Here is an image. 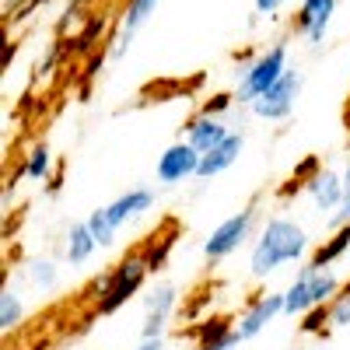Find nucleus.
<instances>
[{"mask_svg":"<svg viewBox=\"0 0 350 350\" xmlns=\"http://www.w3.org/2000/svg\"><path fill=\"white\" fill-rule=\"evenodd\" d=\"M312 249V239L308 231L295 221V217H270L267 224L259 228V235L252 242V252H249V273L256 280H267L273 277L277 270H284L287 262H301Z\"/></svg>","mask_w":350,"mask_h":350,"instance_id":"1","label":"nucleus"},{"mask_svg":"<svg viewBox=\"0 0 350 350\" xmlns=\"http://www.w3.org/2000/svg\"><path fill=\"white\" fill-rule=\"evenodd\" d=\"M151 270H148V259H144L140 249L126 252L109 273H102L92 284V298H95V312L98 315H116L120 308H126L140 291L148 284Z\"/></svg>","mask_w":350,"mask_h":350,"instance_id":"2","label":"nucleus"},{"mask_svg":"<svg viewBox=\"0 0 350 350\" xmlns=\"http://www.w3.org/2000/svg\"><path fill=\"white\" fill-rule=\"evenodd\" d=\"M340 291H343V280L333 270H312L308 262H305V267L295 273V280L284 287V315L301 319L312 308L329 305Z\"/></svg>","mask_w":350,"mask_h":350,"instance_id":"3","label":"nucleus"},{"mask_svg":"<svg viewBox=\"0 0 350 350\" xmlns=\"http://www.w3.org/2000/svg\"><path fill=\"white\" fill-rule=\"evenodd\" d=\"M291 70L287 64V42H277L270 49H262L259 56H252L249 64H242L239 74V88H235V102L239 105H252L256 98H262L270 88Z\"/></svg>","mask_w":350,"mask_h":350,"instance_id":"4","label":"nucleus"},{"mask_svg":"<svg viewBox=\"0 0 350 350\" xmlns=\"http://www.w3.org/2000/svg\"><path fill=\"white\" fill-rule=\"evenodd\" d=\"M256 221H259V207L256 203H249V207H242L239 214L224 217L207 239H203V259L207 262H224L228 256H235L256 231Z\"/></svg>","mask_w":350,"mask_h":350,"instance_id":"5","label":"nucleus"},{"mask_svg":"<svg viewBox=\"0 0 350 350\" xmlns=\"http://www.w3.org/2000/svg\"><path fill=\"white\" fill-rule=\"evenodd\" d=\"M301 84H305V77H301V70L298 67H291L267 95L262 98H256L252 105H249V112L256 116V120H262V123H284L291 112H295V105H298V95H301Z\"/></svg>","mask_w":350,"mask_h":350,"instance_id":"6","label":"nucleus"},{"mask_svg":"<svg viewBox=\"0 0 350 350\" xmlns=\"http://www.w3.org/2000/svg\"><path fill=\"white\" fill-rule=\"evenodd\" d=\"M200 161H203V154L193 148V144L175 140V144H168V148L158 154V161H154V179H158L161 186L189 183V179H196V175H200Z\"/></svg>","mask_w":350,"mask_h":350,"instance_id":"7","label":"nucleus"},{"mask_svg":"<svg viewBox=\"0 0 350 350\" xmlns=\"http://www.w3.org/2000/svg\"><path fill=\"white\" fill-rule=\"evenodd\" d=\"M284 315V291H267V295H256L235 319V333L239 340H256L262 329H267L270 323H277V319Z\"/></svg>","mask_w":350,"mask_h":350,"instance_id":"8","label":"nucleus"},{"mask_svg":"<svg viewBox=\"0 0 350 350\" xmlns=\"http://www.w3.org/2000/svg\"><path fill=\"white\" fill-rule=\"evenodd\" d=\"M333 14H336V0H301V8L295 14V32L308 46H323Z\"/></svg>","mask_w":350,"mask_h":350,"instance_id":"9","label":"nucleus"},{"mask_svg":"<svg viewBox=\"0 0 350 350\" xmlns=\"http://www.w3.org/2000/svg\"><path fill=\"white\" fill-rule=\"evenodd\" d=\"M154 203H158V196H154L151 186H133V189L120 193L112 203H105V214H109L112 228L120 231V228L133 224L137 217H144L148 211H154Z\"/></svg>","mask_w":350,"mask_h":350,"instance_id":"10","label":"nucleus"},{"mask_svg":"<svg viewBox=\"0 0 350 350\" xmlns=\"http://www.w3.org/2000/svg\"><path fill=\"white\" fill-rule=\"evenodd\" d=\"M183 133H186L183 140H186V144H193V148H196L200 154L214 151L217 144H224V140L231 137V130H228V123L221 120V116H207V112H196L193 120H186Z\"/></svg>","mask_w":350,"mask_h":350,"instance_id":"11","label":"nucleus"},{"mask_svg":"<svg viewBox=\"0 0 350 350\" xmlns=\"http://www.w3.org/2000/svg\"><path fill=\"white\" fill-rule=\"evenodd\" d=\"M158 4H161V0H126V11L120 18V36H116V46H112V60H120V56L130 53L133 36L154 18Z\"/></svg>","mask_w":350,"mask_h":350,"instance_id":"12","label":"nucleus"},{"mask_svg":"<svg viewBox=\"0 0 350 350\" xmlns=\"http://www.w3.org/2000/svg\"><path fill=\"white\" fill-rule=\"evenodd\" d=\"M305 193L312 196L315 203V211L319 214H336L340 211V203L347 200V186H343V172H333V168H323L315 175V179L305 186Z\"/></svg>","mask_w":350,"mask_h":350,"instance_id":"13","label":"nucleus"},{"mask_svg":"<svg viewBox=\"0 0 350 350\" xmlns=\"http://www.w3.org/2000/svg\"><path fill=\"white\" fill-rule=\"evenodd\" d=\"M245 151V137H242V130H231V137L224 140V144H217L214 151H207L203 154V161H200V175L196 179H217L221 172H228L231 165L239 161V154Z\"/></svg>","mask_w":350,"mask_h":350,"instance_id":"14","label":"nucleus"},{"mask_svg":"<svg viewBox=\"0 0 350 350\" xmlns=\"http://www.w3.org/2000/svg\"><path fill=\"white\" fill-rule=\"evenodd\" d=\"M347 252H350V224L329 231V239H323V245L308 256V267L312 270H333V262H340Z\"/></svg>","mask_w":350,"mask_h":350,"instance_id":"15","label":"nucleus"},{"mask_svg":"<svg viewBox=\"0 0 350 350\" xmlns=\"http://www.w3.org/2000/svg\"><path fill=\"white\" fill-rule=\"evenodd\" d=\"M95 249H98V242H95L92 228H88L84 221L67 228V235H64V259L70 262V267H84V262L95 256Z\"/></svg>","mask_w":350,"mask_h":350,"instance_id":"16","label":"nucleus"},{"mask_svg":"<svg viewBox=\"0 0 350 350\" xmlns=\"http://www.w3.org/2000/svg\"><path fill=\"white\" fill-rule=\"evenodd\" d=\"M175 305H179V287L172 280H158L148 295H144V315H158V319H168L172 323Z\"/></svg>","mask_w":350,"mask_h":350,"instance_id":"17","label":"nucleus"},{"mask_svg":"<svg viewBox=\"0 0 350 350\" xmlns=\"http://www.w3.org/2000/svg\"><path fill=\"white\" fill-rule=\"evenodd\" d=\"M25 277H28V284H32L36 291H42V295L60 287V267H56V259H49V256L28 259L25 262Z\"/></svg>","mask_w":350,"mask_h":350,"instance_id":"18","label":"nucleus"},{"mask_svg":"<svg viewBox=\"0 0 350 350\" xmlns=\"http://www.w3.org/2000/svg\"><path fill=\"white\" fill-rule=\"evenodd\" d=\"M18 172L25 175V179H32V183H49L53 179V151H49V144H36V148L25 154Z\"/></svg>","mask_w":350,"mask_h":350,"instance_id":"19","label":"nucleus"},{"mask_svg":"<svg viewBox=\"0 0 350 350\" xmlns=\"http://www.w3.org/2000/svg\"><path fill=\"white\" fill-rule=\"evenodd\" d=\"M21 323H25V301H21L18 291L8 284L4 291H0V333L11 336L14 329H21Z\"/></svg>","mask_w":350,"mask_h":350,"instance_id":"20","label":"nucleus"},{"mask_svg":"<svg viewBox=\"0 0 350 350\" xmlns=\"http://www.w3.org/2000/svg\"><path fill=\"white\" fill-rule=\"evenodd\" d=\"M84 224L92 228V235H95L98 249H109V245H116V228H112V221H109L105 207H95L92 214L84 217Z\"/></svg>","mask_w":350,"mask_h":350,"instance_id":"21","label":"nucleus"},{"mask_svg":"<svg viewBox=\"0 0 350 350\" xmlns=\"http://www.w3.org/2000/svg\"><path fill=\"white\" fill-rule=\"evenodd\" d=\"M231 333H235V326H231L228 319H221V315H214V319H207V323L193 326L196 343H217V340H224V336H231Z\"/></svg>","mask_w":350,"mask_h":350,"instance_id":"22","label":"nucleus"},{"mask_svg":"<svg viewBox=\"0 0 350 350\" xmlns=\"http://www.w3.org/2000/svg\"><path fill=\"white\" fill-rule=\"evenodd\" d=\"M172 245H175V239L172 235H158L154 242H148L140 252H144V259H148V270L151 273H158L165 262H168V252H172Z\"/></svg>","mask_w":350,"mask_h":350,"instance_id":"23","label":"nucleus"},{"mask_svg":"<svg viewBox=\"0 0 350 350\" xmlns=\"http://www.w3.org/2000/svg\"><path fill=\"white\" fill-rule=\"evenodd\" d=\"M102 28H105V18H88V25H84V32H77L70 42V49L74 53H88V49H92L95 46V39H102Z\"/></svg>","mask_w":350,"mask_h":350,"instance_id":"24","label":"nucleus"},{"mask_svg":"<svg viewBox=\"0 0 350 350\" xmlns=\"http://www.w3.org/2000/svg\"><path fill=\"white\" fill-rule=\"evenodd\" d=\"M326 315H329V329L350 326V295H347V291H340V295L326 305Z\"/></svg>","mask_w":350,"mask_h":350,"instance_id":"25","label":"nucleus"},{"mask_svg":"<svg viewBox=\"0 0 350 350\" xmlns=\"http://www.w3.org/2000/svg\"><path fill=\"white\" fill-rule=\"evenodd\" d=\"M301 333H305V336H323V333H329L326 305H323V308H312L308 315H301Z\"/></svg>","mask_w":350,"mask_h":350,"instance_id":"26","label":"nucleus"},{"mask_svg":"<svg viewBox=\"0 0 350 350\" xmlns=\"http://www.w3.org/2000/svg\"><path fill=\"white\" fill-rule=\"evenodd\" d=\"M231 105H235V95H214L207 105H203L200 112H207V116H221V112H228Z\"/></svg>","mask_w":350,"mask_h":350,"instance_id":"27","label":"nucleus"},{"mask_svg":"<svg viewBox=\"0 0 350 350\" xmlns=\"http://www.w3.org/2000/svg\"><path fill=\"white\" fill-rule=\"evenodd\" d=\"M287 4V0H252V8H256V14H262V18H270V14H277L280 8Z\"/></svg>","mask_w":350,"mask_h":350,"instance_id":"28","label":"nucleus"},{"mask_svg":"<svg viewBox=\"0 0 350 350\" xmlns=\"http://www.w3.org/2000/svg\"><path fill=\"white\" fill-rule=\"evenodd\" d=\"M343 224H350V193H347V200L340 203V211L329 217V228H343Z\"/></svg>","mask_w":350,"mask_h":350,"instance_id":"29","label":"nucleus"},{"mask_svg":"<svg viewBox=\"0 0 350 350\" xmlns=\"http://www.w3.org/2000/svg\"><path fill=\"white\" fill-rule=\"evenodd\" d=\"M133 350H165V340H140Z\"/></svg>","mask_w":350,"mask_h":350,"instance_id":"30","label":"nucleus"},{"mask_svg":"<svg viewBox=\"0 0 350 350\" xmlns=\"http://www.w3.org/2000/svg\"><path fill=\"white\" fill-rule=\"evenodd\" d=\"M343 186H347V193H350V165L343 168Z\"/></svg>","mask_w":350,"mask_h":350,"instance_id":"31","label":"nucleus"},{"mask_svg":"<svg viewBox=\"0 0 350 350\" xmlns=\"http://www.w3.org/2000/svg\"><path fill=\"white\" fill-rule=\"evenodd\" d=\"M343 291H347V295H350V277H347V280H343Z\"/></svg>","mask_w":350,"mask_h":350,"instance_id":"32","label":"nucleus"}]
</instances>
